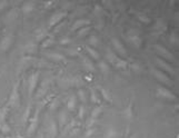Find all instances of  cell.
Returning <instances> with one entry per match:
<instances>
[{
    "label": "cell",
    "mask_w": 179,
    "mask_h": 138,
    "mask_svg": "<svg viewBox=\"0 0 179 138\" xmlns=\"http://www.w3.org/2000/svg\"><path fill=\"white\" fill-rule=\"evenodd\" d=\"M156 96L158 97L159 99H164V100H169V102H173L176 99V95L170 91L168 88L166 87H158L157 88V91H156Z\"/></svg>",
    "instance_id": "6da1fadb"
},
{
    "label": "cell",
    "mask_w": 179,
    "mask_h": 138,
    "mask_svg": "<svg viewBox=\"0 0 179 138\" xmlns=\"http://www.w3.org/2000/svg\"><path fill=\"white\" fill-rule=\"evenodd\" d=\"M151 72H152V75L156 77V79L159 80V82H162V84L167 85V86H173L171 79H170L164 71H161V70H159V69H157V68H152Z\"/></svg>",
    "instance_id": "7a4b0ae2"
},
{
    "label": "cell",
    "mask_w": 179,
    "mask_h": 138,
    "mask_svg": "<svg viewBox=\"0 0 179 138\" xmlns=\"http://www.w3.org/2000/svg\"><path fill=\"white\" fill-rule=\"evenodd\" d=\"M128 40L131 42L136 48H140L141 44H143V39H141V37H140V33L135 29L130 30L128 33Z\"/></svg>",
    "instance_id": "3957f363"
},
{
    "label": "cell",
    "mask_w": 179,
    "mask_h": 138,
    "mask_svg": "<svg viewBox=\"0 0 179 138\" xmlns=\"http://www.w3.org/2000/svg\"><path fill=\"white\" fill-rule=\"evenodd\" d=\"M8 104L12 107H16V106L20 105V96H19V89H18V85H16L13 89H12L11 94H10L9 100H8Z\"/></svg>",
    "instance_id": "277c9868"
},
{
    "label": "cell",
    "mask_w": 179,
    "mask_h": 138,
    "mask_svg": "<svg viewBox=\"0 0 179 138\" xmlns=\"http://www.w3.org/2000/svg\"><path fill=\"white\" fill-rule=\"evenodd\" d=\"M39 113H40V109H37L35 115L32 116V118L30 119L29 127H28V129H27L28 136H31L33 132H36L37 127H38V121H39Z\"/></svg>",
    "instance_id": "5b68a950"
},
{
    "label": "cell",
    "mask_w": 179,
    "mask_h": 138,
    "mask_svg": "<svg viewBox=\"0 0 179 138\" xmlns=\"http://www.w3.org/2000/svg\"><path fill=\"white\" fill-rule=\"evenodd\" d=\"M155 49L157 50V52L159 54V56H161L162 58H165L166 60H169V61H173L175 60V57H173V55L170 52L168 49H166L164 47V46H161V45H155ZM161 58V59H162Z\"/></svg>",
    "instance_id": "8992f818"
},
{
    "label": "cell",
    "mask_w": 179,
    "mask_h": 138,
    "mask_svg": "<svg viewBox=\"0 0 179 138\" xmlns=\"http://www.w3.org/2000/svg\"><path fill=\"white\" fill-rule=\"evenodd\" d=\"M67 11H63V12H56L54 15L51 16L50 20H49V27H54L57 24H59L60 21L63 20V19L67 17Z\"/></svg>",
    "instance_id": "52a82bcc"
},
{
    "label": "cell",
    "mask_w": 179,
    "mask_h": 138,
    "mask_svg": "<svg viewBox=\"0 0 179 138\" xmlns=\"http://www.w3.org/2000/svg\"><path fill=\"white\" fill-rule=\"evenodd\" d=\"M39 80V72H35L33 75H31V77L29 78V85H28V91H29V95L32 96L35 90L37 88V85H38Z\"/></svg>",
    "instance_id": "ba28073f"
},
{
    "label": "cell",
    "mask_w": 179,
    "mask_h": 138,
    "mask_svg": "<svg viewBox=\"0 0 179 138\" xmlns=\"http://www.w3.org/2000/svg\"><path fill=\"white\" fill-rule=\"evenodd\" d=\"M156 63H157V65H158L161 69H164L166 72H168L170 75H173V74H175V69L170 66L168 61L161 59V58H156Z\"/></svg>",
    "instance_id": "9c48e42d"
},
{
    "label": "cell",
    "mask_w": 179,
    "mask_h": 138,
    "mask_svg": "<svg viewBox=\"0 0 179 138\" xmlns=\"http://www.w3.org/2000/svg\"><path fill=\"white\" fill-rule=\"evenodd\" d=\"M111 44H112L113 48H115V50H116L118 54H120L121 56H127V50H126V48L124 47V45L121 44V41H120L119 39H117V38H111Z\"/></svg>",
    "instance_id": "30bf717a"
},
{
    "label": "cell",
    "mask_w": 179,
    "mask_h": 138,
    "mask_svg": "<svg viewBox=\"0 0 179 138\" xmlns=\"http://www.w3.org/2000/svg\"><path fill=\"white\" fill-rule=\"evenodd\" d=\"M90 24H91V21L88 20V19H78V20H76L75 22H74L71 30L72 31H75V30L81 29V28H84V27H88Z\"/></svg>",
    "instance_id": "8fae6325"
},
{
    "label": "cell",
    "mask_w": 179,
    "mask_h": 138,
    "mask_svg": "<svg viewBox=\"0 0 179 138\" xmlns=\"http://www.w3.org/2000/svg\"><path fill=\"white\" fill-rule=\"evenodd\" d=\"M12 40H13V38H12V35H8V36L5 37V38L1 40V44H0V47H1V49H2L3 51L8 50V49L11 47Z\"/></svg>",
    "instance_id": "7c38bea8"
},
{
    "label": "cell",
    "mask_w": 179,
    "mask_h": 138,
    "mask_svg": "<svg viewBox=\"0 0 179 138\" xmlns=\"http://www.w3.org/2000/svg\"><path fill=\"white\" fill-rule=\"evenodd\" d=\"M166 29H167V25L162 21V19H158L157 22H156V25L154 26V30L158 31V33H155V35H160V33H162V31H165Z\"/></svg>",
    "instance_id": "4fadbf2b"
},
{
    "label": "cell",
    "mask_w": 179,
    "mask_h": 138,
    "mask_svg": "<svg viewBox=\"0 0 179 138\" xmlns=\"http://www.w3.org/2000/svg\"><path fill=\"white\" fill-rule=\"evenodd\" d=\"M49 135L51 138H56L58 135V125H57L56 120H51L50 125H49Z\"/></svg>",
    "instance_id": "5bb4252c"
},
{
    "label": "cell",
    "mask_w": 179,
    "mask_h": 138,
    "mask_svg": "<svg viewBox=\"0 0 179 138\" xmlns=\"http://www.w3.org/2000/svg\"><path fill=\"white\" fill-rule=\"evenodd\" d=\"M113 66L118 69H126L128 67V61L125 60L124 58L117 57V59L115 60V63H113Z\"/></svg>",
    "instance_id": "9a60e30c"
},
{
    "label": "cell",
    "mask_w": 179,
    "mask_h": 138,
    "mask_svg": "<svg viewBox=\"0 0 179 138\" xmlns=\"http://www.w3.org/2000/svg\"><path fill=\"white\" fill-rule=\"evenodd\" d=\"M47 56L50 58V59L54 60V61H58V63L66 60V57H65L63 55L59 54V52H50V54H47Z\"/></svg>",
    "instance_id": "2e32d148"
},
{
    "label": "cell",
    "mask_w": 179,
    "mask_h": 138,
    "mask_svg": "<svg viewBox=\"0 0 179 138\" xmlns=\"http://www.w3.org/2000/svg\"><path fill=\"white\" fill-rule=\"evenodd\" d=\"M67 107H68V109L70 111H74L76 109V107H77V98H76L75 95L70 96L68 102H67Z\"/></svg>",
    "instance_id": "e0dca14e"
},
{
    "label": "cell",
    "mask_w": 179,
    "mask_h": 138,
    "mask_svg": "<svg viewBox=\"0 0 179 138\" xmlns=\"http://www.w3.org/2000/svg\"><path fill=\"white\" fill-rule=\"evenodd\" d=\"M82 63H84L85 68L87 69V70H89V71H95V66H93V61L89 59V58L87 57H82Z\"/></svg>",
    "instance_id": "ac0fdd59"
},
{
    "label": "cell",
    "mask_w": 179,
    "mask_h": 138,
    "mask_svg": "<svg viewBox=\"0 0 179 138\" xmlns=\"http://www.w3.org/2000/svg\"><path fill=\"white\" fill-rule=\"evenodd\" d=\"M106 57H107V60L109 61V63H111V65H113V63H115V60L117 59V56L116 54H115V51H112L110 48H108L107 51H106Z\"/></svg>",
    "instance_id": "d6986e66"
},
{
    "label": "cell",
    "mask_w": 179,
    "mask_h": 138,
    "mask_svg": "<svg viewBox=\"0 0 179 138\" xmlns=\"http://www.w3.org/2000/svg\"><path fill=\"white\" fill-rule=\"evenodd\" d=\"M118 136V132L112 126L108 127V129L105 132V138H116Z\"/></svg>",
    "instance_id": "ffe728a7"
},
{
    "label": "cell",
    "mask_w": 179,
    "mask_h": 138,
    "mask_svg": "<svg viewBox=\"0 0 179 138\" xmlns=\"http://www.w3.org/2000/svg\"><path fill=\"white\" fill-rule=\"evenodd\" d=\"M99 90H100V93H101L102 98L106 99V100L109 102H112V97H111V94H110L109 90H107L106 88H104V87H100L99 88Z\"/></svg>",
    "instance_id": "44dd1931"
},
{
    "label": "cell",
    "mask_w": 179,
    "mask_h": 138,
    "mask_svg": "<svg viewBox=\"0 0 179 138\" xmlns=\"http://www.w3.org/2000/svg\"><path fill=\"white\" fill-rule=\"evenodd\" d=\"M68 121V115L65 110H61L59 114V126L63 127Z\"/></svg>",
    "instance_id": "7402d4cb"
},
{
    "label": "cell",
    "mask_w": 179,
    "mask_h": 138,
    "mask_svg": "<svg viewBox=\"0 0 179 138\" xmlns=\"http://www.w3.org/2000/svg\"><path fill=\"white\" fill-rule=\"evenodd\" d=\"M123 116H125L127 119H131L132 118V116H134V114H132V102H129L128 107L123 111Z\"/></svg>",
    "instance_id": "603a6c76"
},
{
    "label": "cell",
    "mask_w": 179,
    "mask_h": 138,
    "mask_svg": "<svg viewBox=\"0 0 179 138\" xmlns=\"http://www.w3.org/2000/svg\"><path fill=\"white\" fill-rule=\"evenodd\" d=\"M102 113V107L101 106H98V107H95L91 111V115H90V118L93 120H96L97 118L100 116V114Z\"/></svg>",
    "instance_id": "cb8c5ba5"
},
{
    "label": "cell",
    "mask_w": 179,
    "mask_h": 138,
    "mask_svg": "<svg viewBox=\"0 0 179 138\" xmlns=\"http://www.w3.org/2000/svg\"><path fill=\"white\" fill-rule=\"evenodd\" d=\"M86 50L89 54V56H91V58H93V59H99V57H100L98 51L93 47H86Z\"/></svg>",
    "instance_id": "d4e9b609"
},
{
    "label": "cell",
    "mask_w": 179,
    "mask_h": 138,
    "mask_svg": "<svg viewBox=\"0 0 179 138\" xmlns=\"http://www.w3.org/2000/svg\"><path fill=\"white\" fill-rule=\"evenodd\" d=\"M99 69L101 70V72H102V74H105V75L110 71V68H109V65H108V63H106V61H104V60L99 63Z\"/></svg>",
    "instance_id": "484cf974"
},
{
    "label": "cell",
    "mask_w": 179,
    "mask_h": 138,
    "mask_svg": "<svg viewBox=\"0 0 179 138\" xmlns=\"http://www.w3.org/2000/svg\"><path fill=\"white\" fill-rule=\"evenodd\" d=\"M33 8H35V3L31 2V1H29V2L25 3L24 7H22V10H24L25 13H29V12L32 11Z\"/></svg>",
    "instance_id": "4316f807"
},
{
    "label": "cell",
    "mask_w": 179,
    "mask_h": 138,
    "mask_svg": "<svg viewBox=\"0 0 179 138\" xmlns=\"http://www.w3.org/2000/svg\"><path fill=\"white\" fill-rule=\"evenodd\" d=\"M52 44H54V39H52V38H46V39L42 41L41 46H42V48H49V47L52 46Z\"/></svg>",
    "instance_id": "83f0119b"
},
{
    "label": "cell",
    "mask_w": 179,
    "mask_h": 138,
    "mask_svg": "<svg viewBox=\"0 0 179 138\" xmlns=\"http://www.w3.org/2000/svg\"><path fill=\"white\" fill-rule=\"evenodd\" d=\"M90 29H91L90 27H84V28H81V29H79V31H78V36H80V37L87 36V35H88V33L90 31Z\"/></svg>",
    "instance_id": "f1b7e54d"
},
{
    "label": "cell",
    "mask_w": 179,
    "mask_h": 138,
    "mask_svg": "<svg viewBox=\"0 0 179 138\" xmlns=\"http://www.w3.org/2000/svg\"><path fill=\"white\" fill-rule=\"evenodd\" d=\"M138 18L141 22H145V24H149L150 22V18L148 16H146L145 13H140V15H138Z\"/></svg>",
    "instance_id": "f546056e"
},
{
    "label": "cell",
    "mask_w": 179,
    "mask_h": 138,
    "mask_svg": "<svg viewBox=\"0 0 179 138\" xmlns=\"http://www.w3.org/2000/svg\"><path fill=\"white\" fill-rule=\"evenodd\" d=\"M0 130L3 132V134H8V132H10V127H9V125L7 123H3V124H1L0 125Z\"/></svg>",
    "instance_id": "4dcf8cb0"
},
{
    "label": "cell",
    "mask_w": 179,
    "mask_h": 138,
    "mask_svg": "<svg viewBox=\"0 0 179 138\" xmlns=\"http://www.w3.org/2000/svg\"><path fill=\"white\" fill-rule=\"evenodd\" d=\"M7 116V109L6 108H1L0 109V125L5 123V118Z\"/></svg>",
    "instance_id": "1f68e13d"
},
{
    "label": "cell",
    "mask_w": 179,
    "mask_h": 138,
    "mask_svg": "<svg viewBox=\"0 0 179 138\" xmlns=\"http://www.w3.org/2000/svg\"><path fill=\"white\" fill-rule=\"evenodd\" d=\"M90 100L95 104L99 102V99H98V96H97V94H96V90L95 89H91V94H90Z\"/></svg>",
    "instance_id": "d6a6232c"
},
{
    "label": "cell",
    "mask_w": 179,
    "mask_h": 138,
    "mask_svg": "<svg viewBox=\"0 0 179 138\" xmlns=\"http://www.w3.org/2000/svg\"><path fill=\"white\" fill-rule=\"evenodd\" d=\"M47 87H48V82L47 81H45L44 84L41 85V88H40V90H39V93L37 96L38 97H41L42 96V94H45L46 93V90H47Z\"/></svg>",
    "instance_id": "836d02e7"
},
{
    "label": "cell",
    "mask_w": 179,
    "mask_h": 138,
    "mask_svg": "<svg viewBox=\"0 0 179 138\" xmlns=\"http://www.w3.org/2000/svg\"><path fill=\"white\" fill-rule=\"evenodd\" d=\"M30 113H31V107L28 106L27 109H26V111H25V114H24V123H27L28 120H29Z\"/></svg>",
    "instance_id": "e575fe53"
},
{
    "label": "cell",
    "mask_w": 179,
    "mask_h": 138,
    "mask_svg": "<svg viewBox=\"0 0 179 138\" xmlns=\"http://www.w3.org/2000/svg\"><path fill=\"white\" fill-rule=\"evenodd\" d=\"M78 97H79V100H81L82 102H86L87 97H86V93H85L84 90H79L78 91Z\"/></svg>",
    "instance_id": "d590c367"
},
{
    "label": "cell",
    "mask_w": 179,
    "mask_h": 138,
    "mask_svg": "<svg viewBox=\"0 0 179 138\" xmlns=\"http://www.w3.org/2000/svg\"><path fill=\"white\" fill-rule=\"evenodd\" d=\"M89 45L93 46V47H96V46L98 45V38L96 36H91L89 38Z\"/></svg>",
    "instance_id": "8d00e7d4"
},
{
    "label": "cell",
    "mask_w": 179,
    "mask_h": 138,
    "mask_svg": "<svg viewBox=\"0 0 179 138\" xmlns=\"http://www.w3.org/2000/svg\"><path fill=\"white\" fill-rule=\"evenodd\" d=\"M169 40H170V42H173V45H177V44H178V36H177L176 33H171Z\"/></svg>",
    "instance_id": "74e56055"
},
{
    "label": "cell",
    "mask_w": 179,
    "mask_h": 138,
    "mask_svg": "<svg viewBox=\"0 0 179 138\" xmlns=\"http://www.w3.org/2000/svg\"><path fill=\"white\" fill-rule=\"evenodd\" d=\"M84 116H85V108L84 106H80L79 107V111H78V118L79 119H84Z\"/></svg>",
    "instance_id": "f35d334b"
},
{
    "label": "cell",
    "mask_w": 179,
    "mask_h": 138,
    "mask_svg": "<svg viewBox=\"0 0 179 138\" xmlns=\"http://www.w3.org/2000/svg\"><path fill=\"white\" fill-rule=\"evenodd\" d=\"M96 132V128H93V127H91V128H88V130H87V132H86V137L88 138V137H91V135H93V134H95Z\"/></svg>",
    "instance_id": "ab89813d"
},
{
    "label": "cell",
    "mask_w": 179,
    "mask_h": 138,
    "mask_svg": "<svg viewBox=\"0 0 179 138\" xmlns=\"http://www.w3.org/2000/svg\"><path fill=\"white\" fill-rule=\"evenodd\" d=\"M59 105V102H58V99H54L52 102L50 104V109H56Z\"/></svg>",
    "instance_id": "60d3db41"
},
{
    "label": "cell",
    "mask_w": 179,
    "mask_h": 138,
    "mask_svg": "<svg viewBox=\"0 0 179 138\" xmlns=\"http://www.w3.org/2000/svg\"><path fill=\"white\" fill-rule=\"evenodd\" d=\"M71 42V40H70V38H67V37H65L63 39H61V41H60V44L63 46H66V45H69Z\"/></svg>",
    "instance_id": "b9f144b4"
},
{
    "label": "cell",
    "mask_w": 179,
    "mask_h": 138,
    "mask_svg": "<svg viewBox=\"0 0 179 138\" xmlns=\"http://www.w3.org/2000/svg\"><path fill=\"white\" fill-rule=\"evenodd\" d=\"M54 3H55V1H47V2H46V5H45V8H46V9H49L50 7L54 6Z\"/></svg>",
    "instance_id": "7bdbcfd3"
},
{
    "label": "cell",
    "mask_w": 179,
    "mask_h": 138,
    "mask_svg": "<svg viewBox=\"0 0 179 138\" xmlns=\"http://www.w3.org/2000/svg\"><path fill=\"white\" fill-rule=\"evenodd\" d=\"M101 7L100 6H96L95 7V13L96 15H100V13H101Z\"/></svg>",
    "instance_id": "ee69618b"
},
{
    "label": "cell",
    "mask_w": 179,
    "mask_h": 138,
    "mask_svg": "<svg viewBox=\"0 0 179 138\" xmlns=\"http://www.w3.org/2000/svg\"><path fill=\"white\" fill-rule=\"evenodd\" d=\"M132 69H134L135 71H137V72L140 71V67L138 66L137 63H134V65H132Z\"/></svg>",
    "instance_id": "f6af8a7d"
},
{
    "label": "cell",
    "mask_w": 179,
    "mask_h": 138,
    "mask_svg": "<svg viewBox=\"0 0 179 138\" xmlns=\"http://www.w3.org/2000/svg\"><path fill=\"white\" fill-rule=\"evenodd\" d=\"M2 138H10L9 136H6V137H2Z\"/></svg>",
    "instance_id": "bcb514c9"
},
{
    "label": "cell",
    "mask_w": 179,
    "mask_h": 138,
    "mask_svg": "<svg viewBox=\"0 0 179 138\" xmlns=\"http://www.w3.org/2000/svg\"><path fill=\"white\" fill-rule=\"evenodd\" d=\"M130 138H136V136H131V137H130Z\"/></svg>",
    "instance_id": "7dc6e473"
},
{
    "label": "cell",
    "mask_w": 179,
    "mask_h": 138,
    "mask_svg": "<svg viewBox=\"0 0 179 138\" xmlns=\"http://www.w3.org/2000/svg\"><path fill=\"white\" fill-rule=\"evenodd\" d=\"M40 138H44V137H40Z\"/></svg>",
    "instance_id": "c3c4849f"
}]
</instances>
